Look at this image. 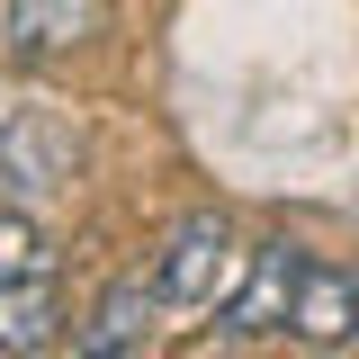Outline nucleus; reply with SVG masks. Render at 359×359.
<instances>
[{"instance_id":"nucleus-5","label":"nucleus","mask_w":359,"mask_h":359,"mask_svg":"<svg viewBox=\"0 0 359 359\" xmlns=\"http://www.w3.org/2000/svg\"><path fill=\"white\" fill-rule=\"evenodd\" d=\"M99 18H108V0H9V54L18 63H54V54H72V45L99 36Z\"/></svg>"},{"instance_id":"nucleus-7","label":"nucleus","mask_w":359,"mask_h":359,"mask_svg":"<svg viewBox=\"0 0 359 359\" xmlns=\"http://www.w3.org/2000/svg\"><path fill=\"white\" fill-rule=\"evenodd\" d=\"M63 332H72V306H63V278H54V269L9 278V287H0V351H9V359L54 351Z\"/></svg>"},{"instance_id":"nucleus-8","label":"nucleus","mask_w":359,"mask_h":359,"mask_svg":"<svg viewBox=\"0 0 359 359\" xmlns=\"http://www.w3.org/2000/svg\"><path fill=\"white\" fill-rule=\"evenodd\" d=\"M36 269H54L45 224L27 216V207H0V287H9V278H36Z\"/></svg>"},{"instance_id":"nucleus-2","label":"nucleus","mask_w":359,"mask_h":359,"mask_svg":"<svg viewBox=\"0 0 359 359\" xmlns=\"http://www.w3.org/2000/svg\"><path fill=\"white\" fill-rule=\"evenodd\" d=\"M81 171V135L54 108H9L0 117V189L9 198H63Z\"/></svg>"},{"instance_id":"nucleus-1","label":"nucleus","mask_w":359,"mask_h":359,"mask_svg":"<svg viewBox=\"0 0 359 359\" xmlns=\"http://www.w3.org/2000/svg\"><path fill=\"white\" fill-rule=\"evenodd\" d=\"M233 269H243V243H233V224L224 216H189L171 224V243L153 252V297H162V314H216L224 297H233Z\"/></svg>"},{"instance_id":"nucleus-6","label":"nucleus","mask_w":359,"mask_h":359,"mask_svg":"<svg viewBox=\"0 0 359 359\" xmlns=\"http://www.w3.org/2000/svg\"><path fill=\"white\" fill-rule=\"evenodd\" d=\"M153 314H162L153 278H117V287H99V306L81 314L72 351H81V359H135V351H144V332H153Z\"/></svg>"},{"instance_id":"nucleus-3","label":"nucleus","mask_w":359,"mask_h":359,"mask_svg":"<svg viewBox=\"0 0 359 359\" xmlns=\"http://www.w3.org/2000/svg\"><path fill=\"white\" fill-rule=\"evenodd\" d=\"M297 278H306V252L287 243V233H269V243H243V269H233V297H224V332H243V341H269V332H287V306H297Z\"/></svg>"},{"instance_id":"nucleus-4","label":"nucleus","mask_w":359,"mask_h":359,"mask_svg":"<svg viewBox=\"0 0 359 359\" xmlns=\"http://www.w3.org/2000/svg\"><path fill=\"white\" fill-rule=\"evenodd\" d=\"M287 332L306 351H351L359 341V269L351 261H306L297 306H287Z\"/></svg>"}]
</instances>
